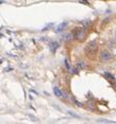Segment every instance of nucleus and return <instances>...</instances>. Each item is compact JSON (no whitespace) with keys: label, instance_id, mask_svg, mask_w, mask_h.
Returning <instances> with one entry per match:
<instances>
[{"label":"nucleus","instance_id":"nucleus-1","mask_svg":"<svg viewBox=\"0 0 116 124\" xmlns=\"http://www.w3.org/2000/svg\"><path fill=\"white\" fill-rule=\"evenodd\" d=\"M98 51H99V46L95 40L90 41L89 44L86 46V48H85V54H86V56L88 58H90V59L94 58V56L98 54Z\"/></svg>","mask_w":116,"mask_h":124},{"label":"nucleus","instance_id":"nucleus-2","mask_svg":"<svg viewBox=\"0 0 116 124\" xmlns=\"http://www.w3.org/2000/svg\"><path fill=\"white\" fill-rule=\"evenodd\" d=\"M73 35H74L75 39H77L79 42H83L86 40V38H87V32L83 28H76L74 30Z\"/></svg>","mask_w":116,"mask_h":124},{"label":"nucleus","instance_id":"nucleus-3","mask_svg":"<svg viewBox=\"0 0 116 124\" xmlns=\"http://www.w3.org/2000/svg\"><path fill=\"white\" fill-rule=\"evenodd\" d=\"M99 58L103 62H109L113 59V55H112V53L110 51H108V50H103V51L99 53Z\"/></svg>","mask_w":116,"mask_h":124},{"label":"nucleus","instance_id":"nucleus-4","mask_svg":"<svg viewBox=\"0 0 116 124\" xmlns=\"http://www.w3.org/2000/svg\"><path fill=\"white\" fill-rule=\"evenodd\" d=\"M67 25H68L67 21H63V22H61L60 24L58 25V27H57V32H62V31H64L65 29H66Z\"/></svg>","mask_w":116,"mask_h":124},{"label":"nucleus","instance_id":"nucleus-5","mask_svg":"<svg viewBox=\"0 0 116 124\" xmlns=\"http://www.w3.org/2000/svg\"><path fill=\"white\" fill-rule=\"evenodd\" d=\"M53 91H54V94H55L57 97H60V98H64V94L63 92L60 90L59 87H54L53 88Z\"/></svg>","mask_w":116,"mask_h":124},{"label":"nucleus","instance_id":"nucleus-6","mask_svg":"<svg viewBox=\"0 0 116 124\" xmlns=\"http://www.w3.org/2000/svg\"><path fill=\"white\" fill-rule=\"evenodd\" d=\"M58 48H59V44H58L57 41H52L51 42V45H50V50H51L52 53H55Z\"/></svg>","mask_w":116,"mask_h":124},{"label":"nucleus","instance_id":"nucleus-7","mask_svg":"<svg viewBox=\"0 0 116 124\" xmlns=\"http://www.w3.org/2000/svg\"><path fill=\"white\" fill-rule=\"evenodd\" d=\"M73 38H74L73 33H66V34H64L63 35V39H64V41H66V42H69Z\"/></svg>","mask_w":116,"mask_h":124},{"label":"nucleus","instance_id":"nucleus-8","mask_svg":"<svg viewBox=\"0 0 116 124\" xmlns=\"http://www.w3.org/2000/svg\"><path fill=\"white\" fill-rule=\"evenodd\" d=\"M78 67L80 68V69H84V68H86V63H85L84 61H82V60H80L79 62H78Z\"/></svg>","mask_w":116,"mask_h":124},{"label":"nucleus","instance_id":"nucleus-9","mask_svg":"<svg viewBox=\"0 0 116 124\" xmlns=\"http://www.w3.org/2000/svg\"><path fill=\"white\" fill-rule=\"evenodd\" d=\"M105 76L107 77V78H110L111 80H115V78H114V76H112L111 73H109V72H105Z\"/></svg>","mask_w":116,"mask_h":124},{"label":"nucleus","instance_id":"nucleus-10","mask_svg":"<svg viewBox=\"0 0 116 124\" xmlns=\"http://www.w3.org/2000/svg\"><path fill=\"white\" fill-rule=\"evenodd\" d=\"M65 67L67 68V70H69V69H71V65H69V62H68L67 59L65 60Z\"/></svg>","mask_w":116,"mask_h":124},{"label":"nucleus","instance_id":"nucleus-11","mask_svg":"<svg viewBox=\"0 0 116 124\" xmlns=\"http://www.w3.org/2000/svg\"><path fill=\"white\" fill-rule=\"evenodd\" d=\"M81 3H85V4L89 5V2H88V1H86V0H81Z\"/></svg>","mask_w":116,"mask_h":124},{"label":"nucleus","instance_id":"nucleus-12","mask_svg":"<svg viewBox=\"0 0 116 124\" xmlns=\"http://www.w3.org/2000/svg\"><path fill=\"white\" fill-rule=\"evenodd\" d=\"M114 37H115V40H116V31H115V35H114Z\"/></svg>","mask_w":116,"mask_h":124}]
</instances>
